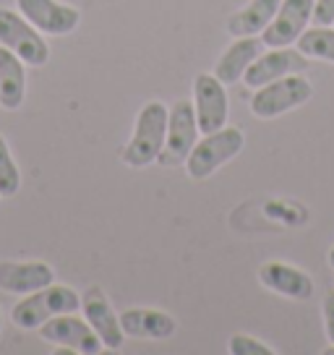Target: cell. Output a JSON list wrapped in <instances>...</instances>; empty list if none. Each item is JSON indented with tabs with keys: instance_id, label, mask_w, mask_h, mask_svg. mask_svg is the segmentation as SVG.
Returning <instances> with one entry per match:
<instances>
[{
	"instance_id": "6da1fadb",
	"label": "cell",
	"mask_w": 334,
	"mask_h": 355,
	"mask_svg": "<svg viewBox=\"0 0 334 355\" xmlns=\"http://www.w3.org/2000/svg\"><path fill=\"white\" fill-rule=\"evenodd\" d=\"M167 118L170 110L159 100L146 102L144 107L139 110L134 123V136L131 141L123 146L121 159L128 167H149L157 162V157L165 146L167 136Z\"/></svg>"
},
{
	"instance_id": "7a4b0ae2",
	"label": "cell",
	"mask_w": 334,
	"mask_h": 355,
	"mask_svg": "<svg viewBox=\"0 0 334 355\" xmlns=\"http://www.w3.org/2000/svg\"><path fill=\"white\" fill-rule=\"evenodd\" d=\"M81 309V295L68 285H47L34 290L24 300H19L11 311V322L19 329H39L45 322L60 313H76Z\"/></svg>"
},
{
	"instance_id": "3957f363",
	"label": "cell",
	"mask_w": 334,
	"mask_h": 355,
	"mask_svg": "<svg viewBox=\"0 0 334 355\" xmlns=\"http://www.w3.org/2000/svg\"><path fill=\"white\" fill-rule=\"evenodd\" d=\"M245 133L238 125H222L220 131L204 133V139L196 141L191 149L188 159H186V170L188 178L193 180H204V178L214 175L222 165L243 152Z\"/></svg>"
},
{
	"instance_id": "277c9868",
	"label": "cell",
	"mask_w": 334,
	"mask_h": 355,
	"mask_svg": "<svg viewBox=\"0 0 334 355\" xmlns=\"http://www.w3.org/2000/svg\"><path fill=\"white\" fill-rule=\"evenodd\" d=\"M313 97V84L303 73L274 78L264 87L254 89L251 94V112L261 121H272L285 112L301 107Z\"/></svg>"
},
{
	"instance_id": "5b68a950",
	"label": "cell",
	"mask_w": 334,
	"mask_h": 355,
	"mask_svg": "<svg viewBox=\"0 0 334 355\" xmlns=\"http://www.w3.org/2000/svg\"><path fill=\"white\" fill-rule=\"evenodd\" d=\"M199 121H196V107L188 100H178L170 107L167 118V136L165 146L157 157L162 167H178L186 165L191 149L199 141Z\"/></svg>"
},
{
	"instance_id": "8992f818",
	"label": "cell",
	"mask_w": 334,
	"mask_h": 355,
	"mask_svg": "<svg viewBox=\"0 0 334 355\" xmlns=\"http://www.w3.org/2000/svg\"><path fill=\"white\" fill-rule=\"evenodd\" d=\"M0 44L16 53L26 66L39 68L50 60V44L42 32L11 8H0Z\"/></svg>"
},
{
	"instance_id": "52a82bcc",
	"label": "cell",
	"mask_w": 334,
	"mask_h": 355,
	"mask_svg": "<svg viewBox=\"0 0 334 355\" xmlns=\"http://www.w3.org/2000/svg\"><path fill=\"white\" fill-rule=\"evenodd\" d=\"M193 107L201 133L220 131L222 125H227L230 115L227 87L214 73H199L193 78Z\"/></svg>"
},
{
	"instance_id": "ba28073f",
	"label": "cell",
	"mask_w": 334,
	"mask_h": 355,
	"mask_svg": "<svg viewBox=\"0 0 334 355\" xmlns=\"http://www.w3.org/2000/svg\"><path fill=\"white\" fill-rule=\"evenodd\" d=\"M39 334H42L45 343H53L58 347H68V350L81 355H97L105 347L102 340L97 337V332L91 329V324L78 319L76 313L53 316L50 322L39 327Z\"/></svg>"
},
{
	"instance_id": "9c48e42d",
	"label": "cell",
	"mask_w": 334,
	"mask_h": 355,
	"mask_svg": "<svg viewBox=\"0 0 334 355\" xmlns=\"http://www.w3.org/2000/svg\"><path fill=\"white\" fill-rule=\"evenodd\" d=\"M308 66H311V58L303 55L298 47L292 50V44L290 47H269L267 53H261L248 66L243 84L248 89H258L269 84V81H274V78L290 76V73H303V71H308Z\"/></svg>"
},
{
	"instance_id": "30bf717a",
	"label": "cell",
	"mask_w": 334,
	"mask_h": 355,
	"mask_svg": "<svg viewBox=\"0 0 334 355\" xmlns=\"http://www.w3.org/2000/svg\"><path fill=\"white\" fill-rule=\"evenodd\" d=\"M313 16V0H282L274 19L261 32V42L267 47H290L298 42Z\"/></svg>"
},
{
	"instance_id": "8fae6325",
	"label": "cell",
	"mask_w": 334,
	"mask_h": 355,
	"mask_svg": "<svg viewBox=\"0 0 334 355\" xmlns=\"http://www.w3.org/2000/svg\"><path fill=\"white\" fill-rule=\"evenodd\" d=\"M16 8L32 26L53 37L71 34L81 21L78 8L68 3H58V0H16Z\"/></svg>"
},
{
	"instance_id": "7c38bea8",
	"label": "cell",
	"mask_w": 334,
	"mask_h": 355,
	"mask_svg": "<svg viewBox=\"0 0 334 355\" xmlns=\"http://www.w3.org/2000/svg\"><path fill=\"white\" fill-rule=\"evenodd\" d=\"M258 282L290 300H308L313 295L311 275L285 261H267L258 266Z\"/></svg>"
},
{
	"instance_id": "4fadbf2b",
	"label": "cell",
	"mask_w": 334,
	"mask_h": 355,
	"mask_svg": "<svg viewBox=\"0 0 334 355\" xmlns=\"http://www.w3.org/2000/svg\"><path fill=\"white\" fill-rule=\"evenodd\" d=\"M81 309H84V316L91 324V329L102 340V345L107 350H121L123 343H125V332L121 327V313L112 311L110 300L105 298L97 288H91L81 298Z\"/></svg>"
},
{
	"instance_id": "5bb4252c",
	"label": "cell",
	"mask_w": 334,
	"mask_h": 355,
	"mask_svg": "<svg viewBox=\"0 0 334 355\" xmlns=\"http://www.w3.org/2000/svg\"><path fill=\"white\" fill-rule=\"evenodd\" d=\"M55 269L45 261H0V290L29 295L34 290L53 285Z\"/></svg>"
},
{
	"instance_id": "9a60e30c",
	"label": "cell",
	"mask_w": 334,
	"mask_h": 355,
	"mask_svg": "<svg viewBox=\"0 0 334 355\" xmlns=\"http://www.w3.org/2000/svg\"><path fill=\"white\" fill-rule=\"evenodd\" d=\"M261 37H238L230 47H225V53L214 63V76L222 81L225 87H233L238 81H243L248 66L261 55Z\"/></svg>"
},
{
	"instance_id": "2e32d148",
	"label": "cell",
	"mask_w": 334,
	"mask_h": 355,
	"mask_svg": "<svg viewBox=\"0 0 334 355\" xmlns=\"http://www.w3.org/2000/svg\"><path fill=\"white\" fill-rule=\"evenodd\" d=\"M121 327L125 337L139 340H170L178 322L159 309H128L121 313Z\"/></svg>"
},
{
	"instance_id": "e0dca14e",
	"label": "cell",
	"mask_w": 334,
	"mask_h": 355,
	"mask_svg": "<svg viewBox=\"0 0 334 355\" xmlns=\"http://www.w3.org/2000/svg\"><path fill=\"white\" fill-rule=\"evenodd\" d=\"M21 58L0 44V107L16 110L26 97V71Z\"/></svg>"
},
{
	"instance_id": "ac0fdd59",
	"label": "cell",
	"mask_w": 334,
	"mask_h": 355,
	"mask_svg": "<svg viewBox=\"0 0 334 355\" xmlns=\"http://www.w3.org/2000/svg\"><path fill=\"white\" fill-rule=\"evenodd\" d=\"M282 0H251L240 11L227 19V32L233 37H261V32L274 19Z\"/></svg>"
},
{
	"instance_id": "d6986e66",
	"label": "cell",
	"mask_w": 334,
	"mask_h": 355,
	"mask_svg": "<svg viewBox=\"0 0 334 355\" xmlns=\"http://www.w3.org/2000/svg\"><path fill=\"white\" fill-rule=\"evenodd\" d=\"M295 47L311 60H324L334 66V29L329 26H313L298 37Z\"/></svg>"
},
{
	"instance_id": "ffe728a7",
	"label": "cell",
	"mask_w": 334,
	"mask_h": 355,
	"mask_svg": "<svg viewBox=\"0 0 334 355\" xmlns=\"http://www.w3.org/2000/svg\"><path fill=\"white\" fill-rule=\"evenodd\" d=\"M19 189H21V173L11 157L6 139L0 136V199H11L19 193Z\"/></svg>"
},
{
	"instance_id": "44dd1931",
	"label": "cell",
	"mask_w": 334,
	"mask_h": 355,
	"mask_svg": "<svg viewBox=\"0 0 334 355\" xmlns=\"http://www.w3.org/2000/svg\"><path fill=\"white\" fill-rule=\"evenodd\" d=\"M227 353L230 355H274V347L264 345L261 340L251 337V334H233L227 343Z\"/></svg>"
},
{
	"instance_id": "7402d4cb",
	"label": "cell",
	"mask_w": 334,
	"mask_h": 355,
	"mask_svg": "<svg viewBox=\"0 0 334 355\" xmlns=\"http://www.w3.org/2000/svg\"><path fill=\"white\" fill-rule=\"evenodd\" d=\"M311 21L316 26H334V0H313Z\"/></svg>"
},
{
	"instance_id": "603a6c76",
	"label": "cell",
	"mask_w": 334,
	"mask_h": 355,
	"mask_svg": "<svg viewBox=\"0 0 334 355\" xmlns=\"http://www.w3.org/2000/svg\"><path fill=\"white\" fill-rule=\"evenodd\" d=\"M324 329H326V340L334 345V293L324 298Z\"/></svg>"
},
{
	"instance_id": "cb8c5ba5",
	"label": "cell",
	"mask_w": 334,
	"mask_h": 355,
	"mask_svg": "<svg viewBox=\"0 0 334 355\" xmlns=\"http://www.w3.org/2000/svg\"><path fill=\"white\" fill-rule=\"evenodd\" d=\"M329 266H332V269H334V245H332V248H329Z\"/></svg>"
},
{
	"instance_id": "d4e9b609",
	"label": "cell",
	"mask_w": 334,
	"mask_h": 355,
	"mask_svg": "<svg viewBox=\"0 0 334 355\" xmlns=\"http://www.w3.org/2000/svg\"><path fill=\"white\" fill-rule=\"evenodd\" d=\"M0 324H3V316H0Z\"/></svg>"
}]
</instances>
